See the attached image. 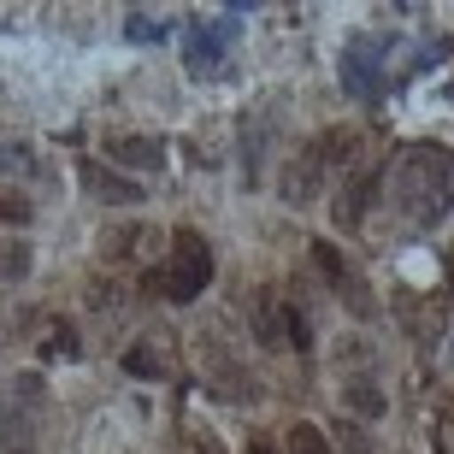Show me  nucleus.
Listing matches in <instances>:
<instances>
[{
    "label": "nucleus",
    "mask_w": 454,
    "mask_h": 454,
    "mask_svg": "<svg viewBox=\"0 0 454 454\" xmlns=\"http://www.w3.org/2000/svg\"><path fill=\"white\" fill-rule=\"evenodd\" d=\"M389 195L413 224H437L454 207V153L437 142H419L395 160V177H389Z\"/></svg>",
    "instance_id": "obj_1"
},
{
    "label": "nucleus",
    "mask_w": 454,
    "mask_h": 454,
    "mask_svg": "<svg viewBox=\"0 0 454 454\" xmlns=\"http://www.w3.org/2000/svg\"><path fill=\"white\" fill-rule=\"evenodd\" d=\"M148 284H153V289H166L171 301H195V295L213 284V254H207L201 231H177V236H171V260H166V271H153Z\"/></svg>",
    "instance_id": "obj_2"
},
{
    "label": "nucleus",
    "mask_w": 454,
    "mask_h": 454,
    "mask_svg": "<svg viewBox=\"0 0 454 454\" xmlns=\"http://www.w3.org/2000/svg\"><path fill=\"white\" fill-rule=\"evenodd\" d=\"M254 337L266 342V348H307V342H313L307 337V319L289 301H278L271 289L254 295Z\"/></svg>",
    "instance_id": "obj_3"
},
{
    "label": "nucleus",
    "mask_w": 454,
    "mask_h": 454,
    "mask_svg": "<svg viewBox=\"0 0 454 454\" xmlns=\"http://www.w3.org/2000/svg\"><path fill=\"white\" fill-rule=\"evenodd\" d=\"M313 266H319V278L337 289L342 301H348V313H360V319H366V313H372V289H366V278L342 260L337 242H325V236H319V242H313Z\"/></svg>",
    "instance_id": "obj_4"
},
{
    "label": "nucleus",
    "mask_w": 454,
    "mask_h": 454,
    "mask_svg": "<svg viewBox=\"0 0 454 454\" xmlns=\"http://www.w3.org/2000/svg\"><path fill=\"white\" fill-rule=\"evenodd\" d=\"M42 431L35 419V378H18L12 384V402H0V449L6 454H24Z\"/></svg>",
    "instance_id": "obj_5"
},
{
    "label": "nucleus",
    "mask_w": 454,
    "mask_h": 454,
    "mask_svg": "<svg viewBox=\"0 0 454 454\" xmlns=\"http://www.w3.org/2000/svg\"><path fill=\"white\" fill-rule=\"evenodd\" d=\"M378 59H384V42H348V53H342V89H348L354 101H378V89H384V71H378Z\"/></svg>",
    "instance_id": "obj_6"
},
{
    "label": "nucleus",
    "mask_w": 454,
    "mask_h": 454,
    "mask_svg": "<svg viewBox=\"0 0 454 454\" xmlns=\"http://www.w3.org/2000/svg\"><path fill=\"white\" fill-rule=\"evenodd\" d=\"M236 35V18H219V24H195V30H184V59L195 77H219L224 66V42Z\"/></svg>",
    "instance_id": "obj_7"
},
{
    "label": "nucleus",
    "mask_w": 454,
    "mask_h": 454,
    "mask_svg": "<svg viewBox=\"0 0 454 454\" xmlns=\"http://www.w3.org/2000/svg\"><path fill=\"white\" fill-rule=\"evenodd\" d=\"M319 189H325V166L301 148V153H295V160L284 166V177H278V195H284L289 207H307L313 195H319Z\"/></svg>",
    "instance_id": "obj_8"
},
{
    "label": "nucleus",
    "mask_w": 454,
    "mask_h": 454,
    "mask_svg": "<svg viewBox=\"0 0 454 454\" xmlns=\"http://www.w3.org/2000/svg\"><path fill=\"white\" fill-rule=\"evenodd\" d=\"M106 153H113L118 166H130V171H160L166 166V148H160L153 136H113Z\"/></svg>",
    "instance_id": "obj_9"
},
{
    "label": "nucleus",
    "mask_w": 454,
    "mask_h": 454,
    "mask_svg": "<svg viewBox=\"0 0 454 454\" xmlns=\"http://www.w3.org/2000/svg\"><path fill=\"white\" fill-rule=\"evenodd\" d=\"M266 142H271V113H248L242 118V171H260V160H266Z\"/></svg>",
    "instance_id": "obj_10"
},
{
    "label": "nucleus",
    "mask_w": 454,
    "mask_h": 454,
    "mask_svg": "<svg viewBox=\"0 0 454 454\" xmlns=\"http://www.w3.org/2000/svg\"><path fill=\"white\" fill-rule=\"evenodd\" d=\"M366 201H372V171H354L348 184H342V195H337V219L342 224H360Z\"/></svg>",
    "instance_id": "obj_11"
},
{
    "label": "nucleus",
    "mask_w": 454,
    "mask_h": 454,
    "mask_svg": "<svg viewBox=\"0 0 454 454\" xmlns=\"http://www.w3.org/2000/svg\"><path fill=\"white\" fill-rule=\"evenodd\" d=\"M354 148H360V136H354V130H325L319 142H307V153H313L319 166H342Z\"/></svg>",
    "instance_id": "obj_12"
},
{
    "label": "nucleus",
    "mask_w": 454,
    "mask_h": 454,
    "mask_svg": "<svg viewBox=\"0 0 454 454\" xmlns=\"http://www.w3.org/2000/svg\"><path fill=\"white\" fill-rule=\"evenodd\" d=\"M83 184L95 189V195H101V201H118V207H142V195H136V184H118L113 171H101V166H83Z\"/></svg>",
    "instance_id": "obj_13"
},
{
    "label": "nucleus",
    "mask_w": 454,
    "mask_h": 454,
    "mask_svg": "<svg viewBox=\"0 0 454 454\" xmlns=\"http://www.w3.org/2000/svg\"><path fill=\"white\" fill-rule=\"evenodd\" d=\"M148 242V224L136 219V224H113V231L101 236V254L106 260H130V248H142Z\"/></svg>",
    "instance_id": "obj_14"
},
{
    "label": "nucleus",
    "mask_w": 454,
    "mask_h": 454,
    "mask_svg": "<svg viewBox=\"0 0 454 454\" xmlns=\"http://www.w3.org/2000/svg\"><path fill=\"white\" fill-rule=\"evenodd\" d=\"M30 278V248L24 242H0V289H12Z\"/></svg>",
    "instance_id": "obj_15"
},
{
    "label": "nucleus",
    "mask_w": 454,
    "mask_h": 454,
    "mask_svg": "<svg viewBox=\"0 0 454 454\" xmlns=\"http://www.w3.org/2000/svg\"><path fill=\"white\" fill-rule=\"evenodd\" d=\"M124 372L130 378H166V360L153 354V342H136V348H124Z\"/></svg>",
    "instance_id": "obj_16"
},
{
    "label": "nucleus",
    "mask_w": 454,
    "mask_h": 454,
    "mask_svg": "<svg viewBox=\"0 0 454 454\" xmlns=\"http://www.w3.org/2000/svg\"><path fill=\"white\" fill-rule=\"evenodd\" d=\"M42 354H53V360H71L77 354V331H71L66 319H48V348Z\"/></svg>",
    "instance_id": "obj_17"
},
{
    "label": "nucleus",
    "mask_w": 454,
    "mask_h": 454,
    "mask_svg": "<svg viewBox=\"0 0 454 454\" xmlns=\"http://www.w3.org/2000/svg\"><path fill=\"white\" fill-rule=\"evenodd\" d=\"M289 454H331V442H325L319 425H295L289 431Z\"/></svg>",
    "instance_id": "obj_18"
},
{
    "label": "nucleus",
    "mask_w": 454,
    "mask_h": 454,
    "mask_svg": "<svg viewBox=\"0 0 454 454\" xmlns=\"http://www.w3.org/2000/svg\"><path fill=\"white\" fill-rule=\"evenodd\" d=\"M348 407L354 413H372V419H384V395L372 384H348Z\"/></svg>",
    "instance_id": "obj_19"
},
{
    "label": "nucleus",
    "mask_w": 454,
    "mask_h": 454,
    "mask_svg": "<svg viewBox=\"0 0 454 454\" xmlns=\"http://www.w3.org/2000/svg\"><path fill=\"white\" fill-rule=\"evenodd\" d=\"M124 30H130V42H160V35H166V24H160V18H148V12H130V24H124Z\"/></svg>",
    "instance_id": "obj_20"
},
{
    "label": "nucleus",
    "mask_w": 454,
    "mask_h": 454,
    "mask_svg": "<svg viewBox=\"0 0 454 454\" xmlns=\"http://www.w3.org/2000/svg\"><path fill=\"white\" fill-rule=\"evenodd\" d=\"M24 219H30V207L18 195H0V224H24Z\"/></svg>",
    "instance_id": "obj_21"
},
{
    "label": "nucleus",
    "mask_w": 454,
    "mask_h": 454,
    "mask_svg": "<svg viewBox=\"0 0 454 454\" xmlns=\"http://www.w3.org/2000/svg\"><path fill=\"white\" fill-rule=\"evenodd\" d=\"M24 166V148H0V171H18Z\"/></svg>",
    "instance_id": "obj_22"
},
{
    "label": "nucleus",
    "mask_w": 454,
    "mask_h": 454,
    "mask_svg": "<svg viewBox=\"0 0 454 454\" xmlns=\"http://www.w3.org/2000/svg\"><path fill=\"white\" fill-rule=\"evenodd\" d=\"M248 454H271V442H254V449H248Z\"/></svg>",
    "instance_id": "obj_23"
},
{
    "label": "nucleus",
    "mask_w": 454,
    "mask_h": 454,
    "mask_svg": "<svg viewBox=\"0 0 454 454\" xmlns=\"http://www.w3.org/2000/svg\"><path fill=\"white\" fill-rule=\"evenodd\" d=\"M449 278H454V260H449Z\"/></svg>",
    "instance_id": "obj_24"
}]
</instances>
